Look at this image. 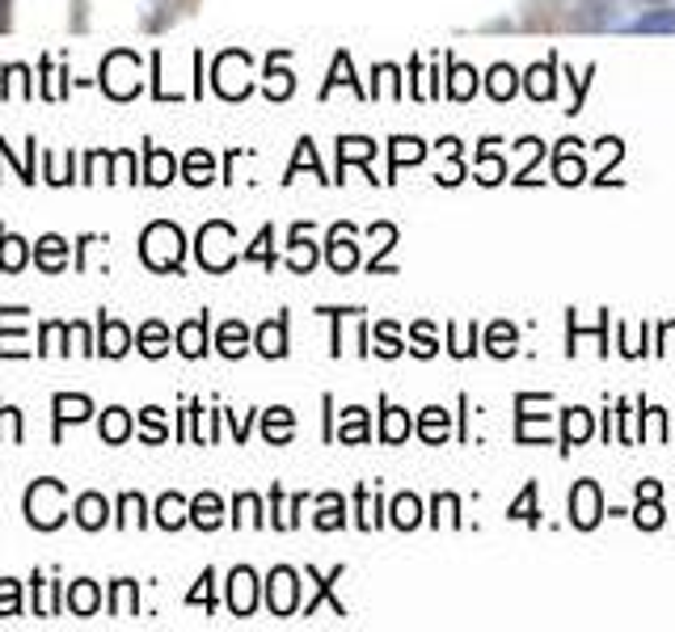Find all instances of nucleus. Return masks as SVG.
<instances>
[{
    "instance_id": "obj_3",
    "label": "nucleus",
    "mask_w": 675,
    "mask_h": 632,
    "mask_svg": "<svg viewBox=\"0 0 675 632\" xmlns=\"http://www.w3.org/2000/svg\"><path fill=\"white\" fill-rule=\"evenodd\" d=\"M490 89H495L498 98H507V93H511V80H507V72H495V80H490Z\"/></svg>"
},
{
    "instance_id": "obj_2",
    "label": "nucleus",
    "mask_w": 675,
    "mask_h": 632,
    "mask_svg": "<svg viewBox=\"0 0 675 632\" xmlns=\"http://www.w3.org/2000/svg\"><path fill=\"white\" fill-rule=\"evenodd\" d=\"M634 30H675V13H646Z\"/></svg>"
},
{
    "instance_id": "obj_1",
    "label": "nucleus",
    "mask_w": 675,
    "mask_h": 632,
    "mask_svg": "<svg viewBox=\"0 0 675 632\" xmlns=\"http://www.w3.org/2000/svg\"><path fill=\"white\" fill-rule=\"evenodd\" d=\"M575 519L583 523V527H591L599 519V494H596V485L587 481L583 490H575Z\"/></svg>"
}]
</instances>
